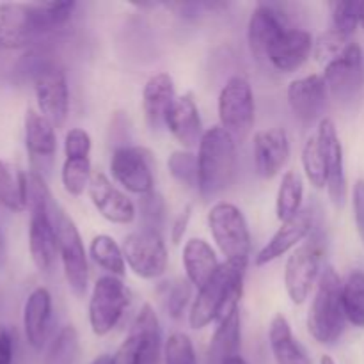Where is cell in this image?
<instances>
[{"mask_svg":"<svg viewBox=\"0 0 364 364\" xmlns=\"http://www.w3.org/2000/svg\"><path fill=\"white\" fill-rule=\"evenodd\" d=\"M291 146L287 130L279 127L265 128L252 139V159L256 174L263 180H272L290 160Z\"/></svg>","mask_w":364,"mask_h":364,"instance_id":"d6986e66","label":"cell"},{"mask_svg":"<svg viewBox=\"0 0 364 364\" xmlns=\"http://www.w3.org/2000/svg\"><path fill=\"white\" fill-rule=\"evenodd\" d=\"M181 263H183L185 277L198 290L212 279L213 274L220 267L215 249L205 238H191V240L185 242Z\"/></svg>","mask_w":364,"mask_h":364,"instance_id":"484cf974","label":"cell"},{"mask_svg":"<svg viewBox=\"0 0 364 364\" xmlns=\"http://www.w3.org/2000/svg\"><path fill=\"white\" fill-rule=\"evenodd\" d=\"M318 364H336V361H334L333 355L323 354V355H320V361H318Z\"/></svg>","mask_w":364,"mask_h":364,"instance_id":"f5cc1de1","label":"cell"},{"mask_svg":"<svg viewBox=\"0 0 364 364\" xmlns=\"http://www.w3.org/2000/svg\"><path fill=\"white\" fill-rule=\"evenodd\" d=\"M130 333L139 338L141 348V364H160L164 358V338L160 320L155 308L149 302H144L132 322Z\"/></svg>","mask_w":364,"mask_h":364,"instance_id":"d4e9b609","label":"cell"},{"mask_svg":"<svg viewBox=\"0 0 364 364\" xmlns=\"http://www.w3.org/2000/svg\"><path fill=\"white\" fill-rule=\"evenodd\" d=\"M34 92L39 112L52 121L55 128L63 127L70 114V85L66 71L55 63H43L36 68Z\"/></svg>","mask_w":364,"mask_h":364,"instance_id":"30bf717a","label":"cell"},{"mask_svg":"<svg viewBox=\"0 0 364 364\" xmlns=\"http://www.w3.org/2000/svg\"><path fill=\"white\" fill-rule=\"evenodd\" d=\"M219 127L235 141H244L255 127L256 102L251 84L242 75H233L223 85L217 100Z\"/></svg>","mask_w":364,"mask_h":364,"instance_id":"ba28073f","label":"cell"},{"mask_svg":"<svg viewBox=\"0 0 364 364\" xmlns=\"http://www.w3.org/2000/svg\"><path fill=\"white\" fill-rule=\"evenodd\" d=\"M316 228H318V224H316L315 210L311 206H306L290 220L281 223L279 230L272 235V238L255 256V265L265 267L279 259L281 256L294 252L299 245L304 244V240L311 237Z\"/></svg>","mask_w":364,"mask_h":364,"instance_id":"5bb4252c","label":"cell"},{"mask_svg":"<svg viewBox=\"0 0 364 364\" xmlns=\"http://www.w3.org/2000/svg\"><path fill=\"white\" fill-rule=\"evenodd\" d=\"M80 354V341L75 326L68 323L50 341L45 364H75Z\"/></svg>","mask_w":364,"mask_h":364,"instance_id":"836d02e7","label":"cell"},{"mask_svg":"<svg viewBox=\"0 0 364 364\" xmlns=\"http://www.w3.org/2000/svg\"><path fill=\"white\" fill-rule=\"evenodd\" d=\"M359 25H361L364 31V0L361 2V11H359Z\"/></svg>","mask_w":364,"mask_h":364,"instance_id":"db71d44e","label":"cell"},{"mask_svg":"<svg viewBox=\"0 0 364 364\" xmlns=\"http://www.w3.org/2000/svg\"><path fill=\"white\" fill-rule=\"evenodd\" d=\"M331 18H333V28L350 38L359 27V11L361 2L358 0H336L329 2Z\"/></svg>","mask_w":364,"mask_h":364,"instance_id":"7bdbcfd3","label":"cell"},{"mask_svg":"<svg viewBox=\"0 0 364 364\" xmlns=\"http://www.w3.org/2000/svg\"><path fill=\"white\" fill-rule=\"evenodd\" d=\"M249 262H224L212 279L198 290L188 309V326L201 331L219 323L231 311L240 308L244 279Z\"/></svg>","mask_w":364,"mask_h":364,"instance_id":"6da1fadb","label":"cell"},{"mask_svg":"<svg viewBox=\"0 0 364 364\" xmlns=\"http://www.w3.org/2000/svg\"><path fill=\"white\" fill-rule=\"evenodd\" d=\"M6 267V242H4L2 231H0V270Z\"/></svg>","mask_w":364,"mask_h":364,"instance_id":"681fc988","label":"cell"},{"mask_svg":"<svg viewBox=\"0 0 364 364\" xmlns=\"http://www.w3.org/2000/svg\"><path fill=\"white\" fill-rule=\"evenodd\" d=\"M287 100L291 112L301 123H315L322 121L327 109L329 89L323 82L322 75H308L295 78L287 89Z\"/></svg>","mask_w":364,"mask_h":364,"instance_id":"ac0fdd59","label":"cell"},{"mask_svg":"<svg viewBox=\"0 0 364 364\" xmlns=\"http://www.w3.org/2000/svg\"><path fill=\"white\" fill-rule=\"evenodd\" d=\"M192 284L187 277L183 279H174L171 283H166L164 288L162 302L164 309L173 320H180L183 316L185 309L188 304H192Z\"/></svg>","mask_w":364,"mask_h":364,"instance_id":"f35d334b","label":"cell"},{"mask_svg":"<svg viewBox=\"0 0 364 364\" xmlns=\"http://www.w3.org/2000/svg\"><path fill=\"white\" fill-rule=\"evenodd\" d=\"M52 315L53 302L50 291L43 287L32 290L23 306V333L25 340L34 350H43L48 343Z\"/></svg>","mask_w":364,"mask_h":364,"instance_id":"7402d4cb","label":"cell"},{"mask_svg":"<svg viewBox=\"0 0 364 364\" xmlns=\"http://www.w3.org/2000/svg\"><path fill=\"white\" fill-rule=\"evenodd\" d=\"M341 288H343V279L334 270V267H323L306 316L308 333L316 343L334 345L343 336L347 316H345Z\"/></svg>","mask_w":364,"mask_h":364,"instance_id":"3957f363","label":"cell"},{"mask_svg":"<svg viewBox=\"0 0 364 364\" xmlns=\"http://www.w3.org/2000/svg\"><path fill=\"white\" fill-rule=\"evenodd\" d=\"M91 159H64L60 169V181L64 191L73 198H80L89 188L92 178Z\"/></svg>","mask_w":364,"mask_h":364,"instance_id":"e575fe53","label":"cell"},{"mask_svg":"<svg viewBox=\"0 0 364 364\" xmlns=\"http://www.w3.org/2000/svg\"><path fill=\"white\" fill-rule=\"evenodd\" d=\"M89 256L92 262L105 270L107 276L123 277L127 274L123 247L110 235H96L89 244Z\"/></svg>","mask_w":364,"mask_h":364,"instance_id":"1f68e13d","label":"cell"},{"mask_svg":"<svg viewBox=\"0 0 364 364\" xmlns=\"http://www.w3.org/2000/svg\"><path fill=\"white\" fill-rule=\"evenodd\" d=\"M53 223L59 240V258L63 263L64 279L71 294L82 299L89 288V259L84 240L77 224L57 205H53Z\"/></svg>","mask_w":364,"mask_h":364,"instance_id":"8992f818","label":"cell"},{"mask_svg":"<svg viewBox=\"0 0 364 364\" xmlns=\"http://www.w3.org/2000/svg\"><path fill=\"white\" fill-rule=\"evenodd\" d=\"M199 194L215 198L231 187L238 171L237 141L223 127L205 130L198 146Z\"/></svg>","mask_w":364,"mask_h":364,"instance_id":"7a4b0ae2","label":"cell"},{"mask_svg":"<svg viewBox=\"0 0 364 364\" xmlns=\"http://www.w3.org/2000/svg\"><path fill=\"white\" fill-rule=\"evenodd\" d=\"M166 128L176 139L178 144L183 146V149L191 151L192 148L199 146L205 130L194 96L188 92L178 96L166 117Z\"/></svg>","mask_w":364,"mask_h":364,"instance_id":"cb8c5ba5","label":"cell"},{"mask_svg":"<svg viewBox=\"0 0 364 364\" xmlns=\"http://www.w3.org/2000/svg\"><path fill=\"white\" fill-rule=\"evenodd\" d=\"M92 141L84 128H71L64 135V159H91Z\"/></svg>","mask_w":364,"mask_h":364,"instance_id":"ee69618b","label":"cell"},{"mask_svg":"<svg viewBox=\"0 0 364 364\" xmlns=\"http://www.w3.org/2000/svg\"><path fill=\"white\" fill-rule=\"evenodd\" d=\"M164 364H199L194 343L185 333L169 334L164 341Z\"/></svg>","mask_w":364,"mask_h":364,"instance_id":"b9f144b4","label":"cell"},{"mask_svg":"<svg viewBox=\"0 0 364 364\" xmlns=\"http://www.w3.org/2000/svg\"><path fill=\"white\" fill-rule=\"evenodd\" d=\"M350 45V38L338 32L336 28H327V31L320 32L315 38V46H313V57L318 63L329 64L331 60L336 59L338 55L345 52V48Z\"/></svg>","mask_w":364,"mask_h":364,"instance_id":"60d3db41","label":"cell"},{"mask_svg":"<svg viewBox=\"0 0 364 364\" xmlns=\"http://www.w3.org/2000/svg\"><path fill=\"white\" fill-rule=\"evenodd\" d=\"M139 215H141V223L144 230H153L162 233V228L166 224L167 217V205L164 196L159 194L156 191L141 196V201H139Z\"/></svg>","mask_w":364,"mask_h":364,"instance_id":"ab89813d","label":"cell"},{"mask_svg":"<svg viewBox=\"0 0 364 364\" xmlns=\"http://www.w3.org/2000/svg\"><path fill=\"white\" fill-rule=\"evenodd\" d=\"M14 340L7 327L0 326V364H13Z\"/></svg>","mask_w":364,"mask_h":364,"instance_id":"c3c4849f","label":"cell"},{"mask_svg":"<svg viewBox=\"0 0 364 364\" xmlns=\"http://www.w3.org/2000/svg\"><path fill=\"white\" fill-rule=\"evenodd\" d=\"M206 223L213 242L226 262H249L252 247L251 230L244 212L237 205L217 201L210 208Z\"/></svg>","mask_w":364,"mask_h":364,"instance_id":"277c9868","label":"cell"},{"mask_svg":"<svg viewBox=\"0 0 364 364\" xmlns=\"http://www.w3.org/2000/svg\"><path fill=\"white\" fill-rule=\"evenodd\" d=\"M89 199L96 212L112 224H132L137 219V206L102 171H95L87 188Z\"/></svg>","mask_w":364,"mask_h":364,"instance_id":"2e32d148","label":"cell"},{"mask_svg":"<svg viewBox=\"0 0 364 364\" xmlns=\"http://www.w3.org/2000/svg\"><path fill=\"white\" fill-rule=\"evenodd\" d=\"M132 291L121 277L102 276L92 284L89 297V326L95 336L103 338L112 333L130 306Z\"/></svg>","mask_w":364,"mask_h":364,"instance_id":"52a82bcc","label":"cell"},{"mask_svg":"<svg viewBox=\"0 0 364 364\" xmlns=\"http://www.w3.org/2000/svg\"><path fill=\"white\" fill-rule=\"evenodd\" d=\"M269 343L276 364H313L304 345L294 336L290 322L277 313L269 327Z\"/></svg>","mask_w":364,"mask_h":364,"instance_id":"4316f807","label":"cell"},{"mask_svg":"<svg viewBox=\"0 0 364 364\" xmlns=\"http://www.w3.org/2000/svg\"><path fill=\"white\" fill-rule=\"evenodd\" d=\"M191 217H192V205H187L180 213H178L176 219L173 220V226H171V242H173L174 245H178L181 240H183V235L187 233Z\"/></svg>","mask_w":364,"mask_h":364,"instance_id":"7dc6e473","label":"cell"},{"mask_svg":"<svg viewBox=\"0 0 364 364\" xmlns=\"http://www.w3.org/2000/svg\"><path fill=\"white\" fill-rule=\"evenodd\" d=\"M290 27L284 13L272 4H258L247 21V43L256 59H267V50L277 36Z\"/></svg>","mask_w":364,"mask_h":364,"instance_id":"44dd1931","label":"cell"},{"mask_svg":"<svg viewBox=\"0 0 364 364\" xmlns=\"http://www.w3.org/2000/svg\"><path fill=\"white\" fill-rule=\"evenodd\" d=\"M0 206L11 212L27 210V173L0 160Z\"/></svg>","mask_w":364,"mask_h":364,"instance_id":"f546056e","label":"cell"},{"mask_svg":"<svg viewBox=\"0 0 364 364\" xmlns=\"http://www.w3.org/2000/svg\"><path fill=\"white\" fill-rule=\"evenodd\" d=\"M121 247L127 267L141 279L153 281L166 274L169 252L162 233L159 231L139 228L124 237Z\"/></svg>","mask_w":364,"mask_h":364,"instance_id":"9c48e42d","label":"cell"},{"mask_svg":"<svg viewBox=\"0 0 364 364\" xmlns=\"http://www.w3.org/2000/svg\"><path fill=\"white\" fill-rule=\"evenodd\" d=\"M302 169H304L306 180L311 183V187L318 188H327V167L326 160H323L322 149H320L318 141H316L315 135L308 137V141L302 146Z\"/></svg>","mask_w":364,"mask_h":364,"instance_id":"8d00e7d4","label":"cell"},{"mask_svg":"<svg viewBox=\"0 0 364 364\" xmlns=\"http://www.w3.org/2000/svg\"><path fill=\"white\" fill-rule=\"evenodd\" d=\"M110 364H141V348H139V338L135 334L128 333V336L110 359Z\"/></svg>","mask_w":364,"mask_h":364,"instance_id":"f6af8a7d","label":"cell"},{"mask_svg":"<svg viewBox=\"0 0 364 364\" xmlns=\"http://www.w3.org/2000/svg\"><path fill=\"white\" fill-rule=\"evenodd\" d=\"M34 7L43 34H48V32L59 31L60 27H64L71 20L75 9H77V2H73V0H66V2H39L34 4Z\"/></svg>","mask_w":364,"mask_h":364,"instance_id":"74e56055","label":"cell"},{"mask_svg":"<svg viewBox=\"0 0 364 364\" xmlns=\"http://www.w3.org/2000/svg\"><path fill=\"white\" fill-rule=\"evenodd\" d=\"M25 146L32 159H52L57 151L55 127L34 109L25 114Z\"/></svg>","mask_w":364,"mask_h":364,"instance_id":"f1b7e54d","label":"cell"},{"mask_svg":"<svg viewBox=\"0 0 364 364\" xmlns=\"http://www.w3.org/2000/svg\"><path fill=\"white\" fill-rule=\"evenodd\" d=\"M315 38L306 28L288 27L267 50V60L281 73H294L311 57Z\"/></svg>","mask_w":364,"mask_h":364,"instance_id":"ffe728a7","label":"cell"},{"mask_svg":"<svg viewBox=\"0 0 364 364\" xmlns=\"http://www.w3.org/2000/svg\"><path fill=\"white\" fill-rule=\"evenodd\" d=\"M39 36L34 4H0V48H25Z\"/></svg>","mask_w":364,"mask_h":364,"instance_id":"e0dca14e","label":"cell"},{"mask_svg":"<svg viewBox=\"0 0 364 364\" xmlns=\"http://www.w3.org/2000/svg\"><path fill=\"white\" fill-rule=\"evenodd\" d=\"M323 252L326 244L316 228L311 237L288 256L284 265V288L295 306L304 304L318 283L323 270Z\"/></svg>","mask_w":364,"mask_h":364,"instance_id":"5b68a950","label":"cell"},{"mask_svg":"<svg viewBox=\"0 0 364 364\" xmlns=\"http://www.w3.org/2000/svg\"><path fill=\"white\" fill-rule=\"evenodd\" d=\"M304 201V180L297 171H287L283 174L276 194V217L287 223L302 210Z\"/></svg>","mask_w":364,"mask_h":364,"instance_id":"4dcf8cb0","label":"cell"},{"mask_svg":"<svg viewBox=\"0 0 364 364\" xmlns=\"http://www.w3.org/2000/svg\"><path fill=\"white\" fill-rule=\"evenodd\" d=\"M176 87L169 73L160 71L146 80L142 89V112L153 132L166 127V117L176 102Z\"/></svg>","mask_w":364,"mask_h":364,"instance_id":"603a6c76","label":"cell"},{"mask_svg":"<svg viewBox=\"0 0 364 364\" xmlns=\"http://www.w3.org/2000/svg\"><path fill=\"white\" fill-rule=\"evenodd\" d=\"M110 174L119 187L135 196L155 191L153 159L139 146H116L110 156Z\"/></svg>","mask_w":364,"mask_h":364,"instance_id":"8fae6325","label":"cell"},{"mask_svg":"<svg viewBox=\"0 0 364 364\" xmlns=\"http://www.w3.org/2000/svg\"><path fill=\"white\" fill-rule=\"evenodd\" d=\"M352 212H354V223L358 228L359 237L364 242V180L359 178L352 187Z\"/></svg>","mask_w":364,"mask_h":364,"instance_id":"bcb514c9","label":"cell"},{"mask_svg":"<svg viewBox=\"0 0 364 364\" xmlns=\"http://www.w3.org/2000/svg\"><path fill=\"white\" fill-rule=\"evenodd\" d=\"M110 359H112V355L103 354V355H98V358H96L91 364H110Z\"/></svg>","mask_w":364,"mask_h":364,"instance_id":"f907efd6","label":"cell"},{"mask_svg":"<svg viewBox=\"0 0 364 364\" xmlns=\"http://www.w3.org/2000/svg\"><path fill=\"white\" fill-rule=\"evenodd\" d=\"M28 252L39 272H50L59 256L55 223H53V201H41L28 206Z\"/></svg>","mask_w":364,"mask_h":364,"instance_id":"7c38bea8","label":"cell"},{"mask_svg":"<svg viewBox=\"0 0 364 364\" xmlns=\"http://www.w3.org/2000/svg\"><path fill=\"white\" fill-rule=\"evenodd\" d=\"M224 364H249L247 361H245L244 358H242V355H235V358H231V359H228L226 363Z\"/></svg>","mask_w":364,"mask_h":364,"instance_id":"816d5d0a","label":"cell"},{"mask_svg":"<svg viewBox=\"0 0 364 364\" xmlns=\"http://www.w3.org/2000/svg\"><path fill=\"white\" fill-rule=\"evenodd\" d=\"M318 141L320 149H322L323 160L327 167V194H329L331 203L336 208H341L347 201L348 187H347V174H345V156L343 146H341L338 128L331 117H323L318 123L315 134Z\"/></svg>","mask_w":364,"mask_h":364,"instance_id":"4fadbf2b","label":"cell"},{"mask_svg":"<svg viewBox=\"0 0 364 364\" xmlns=\"http://www.w3.org/2000/svg\"><path fill=\"white\" fill-rule=\"evenodd\" d=\"M240 345L242 318L238 308L217 323L215 333L210 338L208 350H206V364H224L228 359L240 355Z\"/></svg>","mask_w":364,"mask_h":364,"instance_id":"83f0119b","label":"cell"},{"mask_svg":"<svg viewBox=\"0 0 364 364\" xmlns=\"http://www.w3.org/2000/svg\"><path fill=\"white\" fill-rule=\"evenodd\" d=\"M343 309L350 326L364 329V272L352 270L343 279L341 288Z\"/></svg>","mask_w":364,"mask_h":364,"instance_id":"d6a6232c","label":"cell"},{"mask_svg":"<svg viewBox=\"0 0 364 364\" xmlns=\"http://www.w3.org/2000/svg\"><path fill=\"white\" fill-rule=\"evenodd\" d=\"M167 169L180 185L199 191V164L196 153L188 149H176L167 159Z\"/></svg>","mask_w":364,"mask_h":364,"instance_id":"d590c367","label":"cell"},{"mask_svg":"<svg viewBox=\"0 0 364 364\" xmlns=\"http://www.w3.org/2000/svg\"><path fill=\"white\" fill-rule=\"evenodd\" d=\"M329 95L338 100H348L358 95L364 82V55L358 43L350 41L341 55L326 64L322 73Z\"/></svg>","mask_w":364,"mask_h":364,"instance_id":"9a60e30c","label":"cell"}]
</instances>
